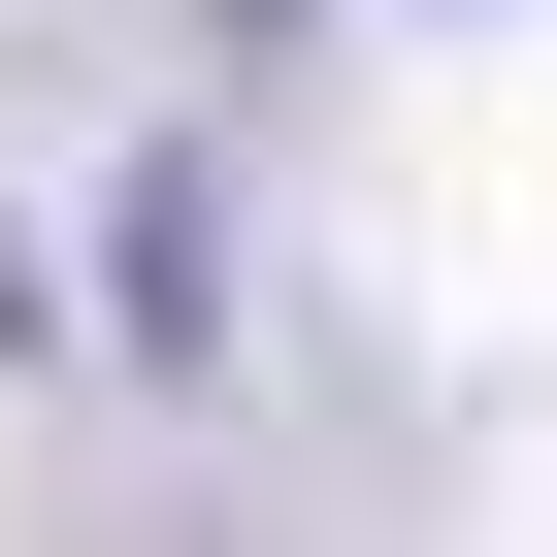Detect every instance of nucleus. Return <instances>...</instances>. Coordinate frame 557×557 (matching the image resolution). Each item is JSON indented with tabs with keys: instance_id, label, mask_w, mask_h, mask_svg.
I'll return each mask as SVG.
<instances>
[{
	"instance_id": "nucleus-1",
	"label": "nucleus",
	"mask_w": 557,
	"mask_h": 557,
	"mask_svg": "<svg viewBox=\"0 0 557 557\" xmlns=\"http://www.w3.org/2000/svg\"><path fill=\"white\" fill-rule=\"evenodd\" d=\"M230 262H262V230H230V164L164 132V164H132V361H230Z\"/></svg>"
},
{
	"instance_id": "nucleus-2",
	"label": "nucleus",
	"mask_w": 557,
	"mask_h": 557,
	"mask_svg": "<svg viewBox=\"0 0 557 557\" xmlns=\"http://www.w3.org/2000/svg\"><path fill=\"white\" fill-rule=\"evenodd\" d=\"M0 361H34V230H0Z\"/></svg>"
}]
</instances>
